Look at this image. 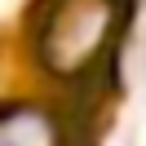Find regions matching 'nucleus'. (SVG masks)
Listing matches in <instances>:
<instances>
[{
  "mask_svg": "<svg viewBox=\"0 0 146 146\" xmlns=\"http://www.w3.org/2000/svg\"><path fill=\"white\" fill-rule=\"evenodd\" d=\"M115 27H119L115 0H53L36 22L31 53L58 80H84L106 53Z\"/></svg>",
  "mask_w": 146,
  "mask_h": 146,
  "instance_id": "nucleus-1",
  "label": "nucleus"
},
{
  "mask_svg": "<svg viewBox=\"0 0 146 146\" xmlns=\"http://www.w3.org/2000/svg\"><path fill=\"white\" fill-rule=\"evenodd\" d=\"M0 146H66V137L49 106L5 102L0 106Z\"/></svg>",
  "mask_w": 146,
  "mask_h": 146,
  "instance_id": "nucleus-2",
  "label": "nucleus"
}]
</instances>
